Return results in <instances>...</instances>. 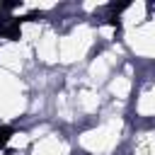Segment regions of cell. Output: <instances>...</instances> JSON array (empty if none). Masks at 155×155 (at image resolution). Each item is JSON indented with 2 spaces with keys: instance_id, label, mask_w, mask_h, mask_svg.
Masks as SVG:
<instances>
[{
  "instance_id": "1",
  "label": "cell",
  "mask_w": 155,
  "mask_h": 155,
  "mask_svg": "<svg viewBox=\"0 0 155 155\" xmlns=\"http://www.w3.org/2000/svg\"><path fill=\"white\" fill-rule=\"evenodd\" d=\"M7 136H10V128H0V145L7 140Z\"/></svg>"
}]
</instances>
